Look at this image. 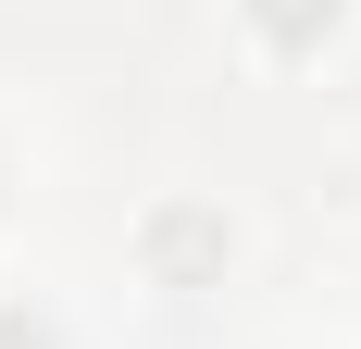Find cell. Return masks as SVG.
<instances>
[{
	"mask_svg": "<svg viewBox=\"0 0 361 349\" xmlns=\"http://www.w3.org/2000/svg\"><path fill=\"white\" fill-rule=\"evenodd\" d=\"M250 13H262L274 37H287V50H299V37H324V25H336V0H250Z\"/></svg>",
	"mask_w": 361,
	"mask_h": 349,
	"instance_id": "obj_1",
	"label": "cell"
},
{
	"mask_svg": "<svg viewBox=\"0 0 361 349\" xmlns=\"http://www.w3.org/2000/svg\"><path fill=\"white\" fill-rule=\"evenodd\" d=\"M0 349H50V337H37V324H13V312H0Z\"/></svg>",
	"mask_w": 361,
	"mask_h": 349,
	"instance_id": "obj_2",
	"label": "cell"
}]
</instances>
